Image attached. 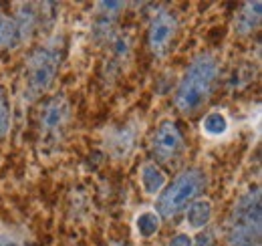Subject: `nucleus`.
<instances>
[{"label": "nucleus", "instance_id": "f8f14e48", "mask_svg": "<svg viewBox=\"0 0 262 246\" xmlns=\"http://www.w3.org/2000/svg\"><path fill=\"white\" fill-rule=\"evenodd\" d=\"M8 123H10V109H8V101L6 95L0 89V139L6 135L8 131Z\"/></svg>", "mask_w": 262, "mask_h": 246}, {"label": "nucleus", "instance_id": "7ed1b4c3", "mask_svg": "<svg viewBox=\"0 0 262 246\" xmlns=\"http://www.w3.org/2000/svg\"><path fill=\"white\" fill-rule=\"evenodd\" d=\"M59 63H61V57L57 55V51H51V49H38L31 55V59L27 63V79L34 93L45 91L53 83Z\"/></svg>", "mask_w": 262, "mask_h": 246}, {"label": "nucleus", "instance_id": "9d476101", "mask_svg": "<svg viewBox=\"0 0 262 246\" xmlns=\"http://www.w3.org/2000/svg\"><path fill=\"white\" fill-rule=\"evenodd\" d=\"M204 129H206L210 135H220V133H224V131H226V119H224V115H220V113H210V115H206V119H204Z\"/></svg>", "mask_w": 262, "mask_h": 246}, {"label": "nucleus", "instance_id": "39448f33", "mask_svg": "<svg viewBox=\"0 0 262 246\" xmlns=\"http://www.w3.org/2000/svg\"><path fill=\"white\" fill-rule=\"evenodd\" d=\"M180 148H182V133H180L178 125L173 121H162V125L156 129V133L151 137L154 155L160 161H167L176 155Z\"/></svg>", "mask_w": 262, "mask_h": 246}, {"label": "nucleus", "instance_id": "1a4fd4ad", "mask_svg": "<svg viewBox=\"0 0 262 246\" xmlns=\"http://www.w3.org/2000/svg\"><path fill=\"white\" fill-rule=\"evenodd\" d=\"M137 230H139V234L145 236V238L154 236V234L160 230V216L151 214V212L141 214L137 218Z\"/></svg>", "mask_w": 262, "mask_h": 246}, {"label": "nucleus", "instance_id": "20e7f679", "mask_svg": "<svg viewBox=\"0 0 262 246\" xmlns=\"http://www.w3.org/2000/svg\"><path fill=\"white\" fill-rule=\"evenodd\" d=\"M176 31H178V20L171 12H162L154 18V23L147 31V43H149V49L154 51V55H158V57L167 55L169 45L176 36Z\"/></svg>", "mask_w": 262, "mask_h": 246}, {"label": "nucleus", "instance_id": "f03ea898", "mask_svg": "<svg viewBox=\"0 0 262 246\" xmlns=\"http://www.w3.org/2000/svg\"><path fill=\"white\" fill-rule=\"evenodd\" d=\"M204 186H206V176L200 170H188L180 174L158 198V214L164 218L176 216L204 190Z\"/></svg>", "mask_w": 262, "mask_h": 246}, {"label": "nucleus", "instance_id": "ddd939ff", "mask_svg": "<svg viewBox=\"0 0 262 246\" xmlns=\"http://www.w3.org/2000/svg\"><path fill=\"white\" fill-rule=\"evenodd\" d=\"M167 246H192V238L188 234H178L176 238H171V242Z\"/></svg>", "mask_w": 262, "mask_h": 246}, {"label": "nucleus", "instance_id": "f257e3e1", "mask_svg": "<svg viewBox=\"0 0 262 246\" xmlns=\"http://www.w3.org/2000/svg\"><path fill=\"white\" fill-rule=\"evenodd\" d=\"M218 77V63L212 55H200L190 63L186 69V75L176 93V105L184 113H194L200 109L214 87V81Z\"/></svg>", "mask_w": 262, "mask_h": 246}, {"label": "nucleus", "instance_id": "9b49d317", "mask_svg": "<svg viewBox=\"0 0 262 246\" xmlns=\"http://www.w3.org/2000/svg\"><path fill=\"white\" fill-rule=\"evenodd\" d=\"M14 38H16V23L6 16H0V47L10 45Z\"/></svg>", "mask_w": 262, "mask_h": 246}, {"label": "nucleus", "instance_id": "0eeeda50", "mask_svg": "<svg viewBox=\"0 0 262 246\" xmlns=\"http://www.w3.org/2000/svg\"><path fill=\"white\" fill-rule=\"evenodd\" d=\"M141 184L147 194L160 192L165 184V174L156 166V163H145L141 168Z\"/></svg>", "mask_w": 262, "mask_h": 246}, {"label": "nucleus", "instance_id": "423d86ee", "mask_svg": "<svg viewBox=\"0 0 262 246\" xmlns=\"http://www.w3.org/2000/svg\"><path fill=\"white\" fill-rule=\"evenodd\" d=\"M67 117V105L65 101H63V97H53L47 105H45V109H42V115H40V121L42 125L47 127V129H55V127H59L61 123L65 121Z\"/></svg>", "mask_w": 262, "mask_h": 246}, {"label": "nucleus", "instance_id": "6e6552de", "mask_svg": "<svg viewBox=\"0 0 262 246\" xmlns=\"http://www.w3.org/2000/svg\"><path fill=\"white\" fill-rule=\"evenodd\" d=\"M210 216H212V206H210L208 200H196V202H192V206L188 210V220H190V224L194 228H202L210 220Z\"/></svg>", "mask_w": 262, "mask_h": 246}]
</instances>
